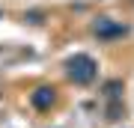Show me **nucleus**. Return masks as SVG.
I'll use <instances>...</instances> for the list:
<instances>
[{
	"mask_svg": "<svg viewBox=\"0 0 134 128\" xmlns=\"http://www.w3.org/2000/svg\"><path fill=\"white\" fill-rule=\"evenodd\" d=\"M48 98H51V92H48V90H39V95H36L33 101H36L39 107H42V104H48Z\"/></svg>",
	"mask_w": 134,
	"mask_h": 128,
	"instance_id": "2",
	"label": "nucleus"
},
{
	"mask_svg": "<svg viewBox=\"0 0 134 128\" xmlns=\"http://www.w3.org/2000/svg\"><path fill=\"white\" fill-rule=\"evenodd\" d=\"M69 75H72L77 84H86V81H92V75H96V63H92L90 57H83V54H77V57L69 63Z\"/></svg>",
	"mask_w": 134,
	"mask_h": 128,
	"instance_id": "1",
	"label": "nucleus"
}]
</instances>
